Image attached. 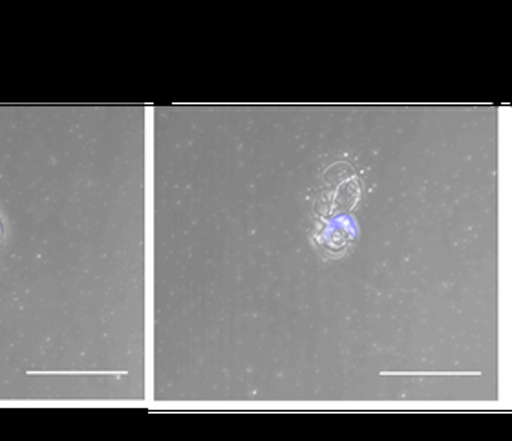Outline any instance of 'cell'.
<instances>
[{"instance_id": "1", "label": "cell", "mask_w": 512, "mask_h": 441, "mask_svg": "<svg viewBox=\"0 0 512 441\" xmlns=\"http://www.w3.org/2000/svg\"><path fill=\"white\" fill-rule=\"evenodd\" d=\"M0 240H2V224H0Z\"/></svg>"}]
</instances>
